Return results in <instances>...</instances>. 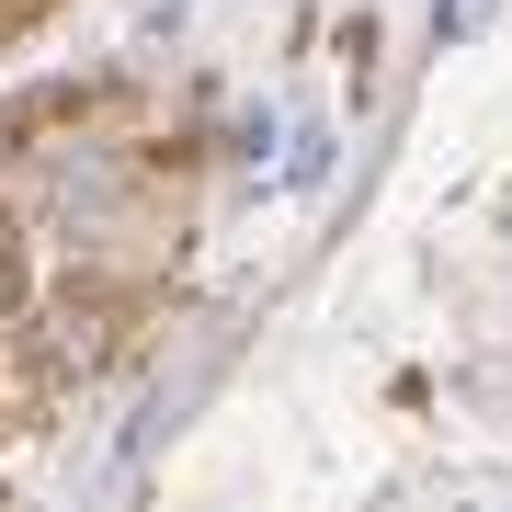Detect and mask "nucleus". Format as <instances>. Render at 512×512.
<instances>
[{
    "instance_id": "obj_1",
    "label": "nucleus",
    "mask_w": 512,
    "mask_h": 512,
    "mask_svg": "<svg viewBox=\"0 0 512 512\" xmlns=\"http://www.w3.org/2000/svg\"><path fill=\"white\" fill-rule=\"evenodd\" d=\"M217 365H228V330H194L183 376H160V387H148V421H137V444H148V433H171V421H183V410L205 399V376H217Z\"/></svg>"
}]
</instances>
